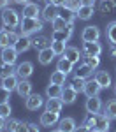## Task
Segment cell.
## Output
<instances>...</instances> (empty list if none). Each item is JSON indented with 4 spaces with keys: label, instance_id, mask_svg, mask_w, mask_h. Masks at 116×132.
Listing matches in <instances>:
<instances>
[{
    "label": "cell",
    "instance_id": "obj_1",
    "mask_svg": "<svg viewBox=\"0 0 116 132\" xmlns=\"http://www.w3.org/2000/svg\"><path fill=\"white\" fill-rule=\"evenodd\" d=\"M111 120L105 116L104 113H88L86 118L83 120V123L90 129V130H107L111 127Z\"/></svg>",
    "mask_w": 116,
    "mask_h": 132
},
{
    "label": "cell",
    "instance_id": "obj_2",
    "mask_svg": "<svg viewBox=\"0 0 116 132\" xmlns=\"http://www.w3.org/2000/svg\"><path fill=\"white\" fill-rule=\"evenodd\" d=\"M42 30V21L39 18H23L20 23V34L21 35H32Z\"/></svg>",
    "mask_w": 116,
    "mask_h": 132
},
{
    "label": "cell",
    "instance_id": "obj_3",
    "mask_svg": "<svg viewBox=\"0 0 116 132\" xmlns=\"http://www.w3.org/2000/svg\"><path fill=\"white\" fill-rule=\"evenodd\" d=\"M2 23H4V27H7V28H14V27H20V12L16 9H12V7H5V9L2 11Z\"/></svg>",
    "mask_w": 116,
    "mask_h": 132
},
{
    "label": "cell",
    "instance_id": "obj_4",
    "mask_svg": "<svg viewBox=\"0 0 116 132\" xmlns=\"http://www.w3.org/2000/svg\"><path fill=\"white\" fill-rule=\"evenodd\" d=\"M21 34H16L12 28H0V48H7V46H14L18 39H20Z\"/></svg>",
    "mask_w": 116,
    "mask_h": 132
},
{
    "label": "cell",
    "instance_id": "obj_5",
    "mask_svg": "<svg viewBox=\"0 0 116 132\" xmlns=\"http://www.w3.org/2000/svg\"><path fill=\"white\" fill-rule=\"evenodd\" d=\"M99 39H100V28L95 27V25H88L81 32V41L83 42H95Z\"/></svg>",
    "mask_w": 116,
    "mask_h": 132
},
{
    "label": "cell",
    "instance_id": "obj_6",
    "mask_svg": "<svg viewBox=\"0 0 116 132\" xmlns=\"http://www.w3.org/2000/svg\"><path fill=\"white\" fill-rule=\"evenodd\" d=\"M60 122V113L56 111H46L41 114V118H39V123H41L42 127H53L55 123Z\"/></svg>",
    "mask_w": 116,
    "mask_h": 132
},
{
    "label": "cell",
    "instance_id": "obj_7",
    "mask_svg": "<svg viewBox=\"0 0 116 132\" xmlns=\"http://www.w3.org/2000/svg\"><path fill=\"white\" fill-rule=\"evenodd\" d=\"M74 34V23H69L65 30H53L51 34V41H63L67 42Z\"/></svg>",
    "mask_w": 116,
    "mask_h": 132
},
{
    "label": "cell",
    "instance_id": "obj_8",
    "mask_svg": "<svg viewBox=\"0 0 116 132\" xmlns=\"http://www.w3.org/2000/svg\"><path fill=\"white\" fill-rule=\"evenodd\" d=\"M18 51L14 46H7V48H2V53H0V60L5 62V63H11V65H14L16 60H18Z\"/></svg>",
    "mask_w": 116,
    "mask_h": 132
},
{
    "label": "cell",
    "instance_id": "obj_9",
    "mask_svg": "<svg viewBox=\"0 0 116 132\" xmlns=\"http://www.w3.org/2000/svg\"><path fill=\"white\" fill-rule=\"evenodd\" d=\"M42 104H44V101H42V97L39 93H30L25 99V108L28 111H37L39 108H42Z\"/></svg>",
    "mask_w": 116,
    "mask_h": 132
},
{
    "label": "cell",
    "instance_id": "obj_10",
    "mask_svg": "<svg viewBox=\"0 0 116 132\" xmlns=\"http://www.w3.org/2000/svg\"><path fill=\"white\" fill-rule=\"evenodd\" d=\"M83 55L84 56H99L102 53V46L100 42L95 41V42H83Z\"/></svg>",
    "mask_w": 116,
    "mask_h": 132
},
{
    "label": "cell",
    "instance_id": "obj_11",
    "mask_svg": "<svg viewBox=\"0 0 116 132\" xmlns=\"http://www.w3.org/2000/svg\"><path fill=\"white\" fill-rule=\"evenodd\" d=\"M32 74H33V63L32 62H21L16 67V76L20 79H28Z\"/></svg>",
    "mask_w": 116,
    "mask_h": 132
},
{
    "label": "cell",
    "instance_id": "obj_12",
    "mask_svg": "<svg viewBox=\"0 0 116 132\" xmlns=\"http://www.w3.org/2000/svg\"><path fill=\"white\" fill-rule=\"evenodd\" d=\"M42 20L48 21V23H53V20H56L60 16V7H55L51 4H46V7L42 9Z\"/></svg>",
    "mask_w": 116,
    "mask_h": 132
},
{
    "label": "cell",
    "instance_id": "obj_13",
    "mask_svg": "<svg viewBox=\"0 0 116 132\" xmlns=\"http://www.w3.org/2000/svg\"><path fill=\"white\" fill-rule=\"evenodd\" d=\"M41 14L42 11L35 2H28L26 5H23V18H39Z\"/></svg>",
    "mask_w": 116,
    "mask_h": 132
},
{
    "label": "cell",
    "instance_id": "obj_14",
    "mask_svg": "<svg viewBox=\"0 0 116 132\" xmlns=\"http://www.w3.org/2000/svg\"><path fill=\"white\" fill-rule=\"evenodd\" d=\"M55 51L51 50V46L49 48H44V50L39 51V55H37V60H39V63L41 65H49L53 60H55Z\"/></svg>",
    "mask_w": 116,
    "mask_h": 132
},
{
    "label": "cell",
    "instance_id": "obj_15",
    "mask_svg": "<svg viewBox=\"0 0 116 132\" xmlns=\"http://www.w3.org/2000/svg\"><path fill=\"white\" fill-rule=\"evenodd\" d=\"M100 85L95 81V78L93 79H88L86 81V85H84V90H83V93L86 95V97H97L99 93H100Z\"/></svg>",
    "mask_w": 116,
    "mask_h": 132
},
{
    "label": "cell",
    "instance_id": "obj_16",
    "mask_svg": "<svg viewBox=\"0 0 116 132\" xmlns=\"http://www.w3.org/2000/svg\"><path fill=\"white\" fill-rule=\"evenodd\" d=\"M81 55H83V51H79V48H76V46H67V48H65V53H63V56H65L67 60H70L74 65L79 63Z\"/></svg>",
    "mask_w": 116,
    "mask_h": 132
},
{
    "label": "cell",
    "instance_id": "obj_17",
    "mask_svg": "<svg viewBox=\"0 0 116 132\" xmlns=\"http://www.w3.org/2000/svg\"><path fill=\"white\" fill-rule=\"evenodd\" d=\"M95 81L100 85V88H105V90L113 86V79H111V76H109L107 71H99L95 74Z\"/></svg>",
    "mask_w": 116,
    "mask_h": 132
},
{
    "label": "cell",
    "instance_id": "obj_18",
    "mask_svg": "<svg viewBox=\"0 0 116 132\" xmlns=\"http://www.w3.org/2000/svg\"><path fill=\"white\" fill-rule=\"evenodd\" d=\"M84 108H86V111H88V113H100V109H102L104 106H102L100 97L97 95V97H88V99H86V104H84Z\"/></svg>",
    "mask_w": 116,
    "mask_h": 132
},
{
    "label": "cell",
    "instance_id": "obj_19",
    "mask_svg": "<svg viewBox=\"0 0 116 132\" xmlns=\"http://www.w3.org/2000/svg\"><path fill=\"white\" fill-rule=\"evenodd\" d=\"M49 46H51V39H48L46 35H35L32 39V48L37 51L44 50V48H49Z\"/></svg>",
    "mask_w": 116,
    "mask_h": 132
},
{
    "label": "cell",
    "instance_id": "obj_20",
    "mask_svg": "<svg viewBox=\"0 0 116 132\" xmlns=\"http://www.w3.org/2000/svg\"><path fill=\"white\" fill-rule=\"evenodd\" d=\"M14 48H16V51H18V53H26V51L32 48V39H30V35H20L18 42L14 44Z\"/></svg>",
    "mask_w": 116,
    "mask_h": 132
},
{
    "label": "cell",
    "instance_id": "obj_21",
    "mask_svg": "<svg viewBox=\"0 0 116 132\" xmlns=\"http://www.w3.org/2000/svg\"><path fill=\"white\" fill-rule=\"evenodd\" d=\"M32 85L28 79H20V83H18V88H16V92H18V95L20 97H23V99H26L28 95L32 93Z\"/></svg>",
    "mask_w": 116,
    "mask_h": 132
},
{
    "label": "cell",
    "instance_id": "obj_22",
    "mask_svg": "<svg viewBox=\"0 0 116 132\" xmlns=\"http://www.w3.org/2000/svg\"><path fill=\"white\" fill-rule=\"evenodd\" d=\"M76 97H77V92L74 90L72 86H63V92H62V101L63 104H74L76 102Z\"/></svg>",
    "mask_w": 116,
    "mask_h": 132
},
{
    "label": "cell",
    "instance_id": "obj_23",
    "mask_svg": "<svg viewBox=\"0 0 116 132\" xmlns=\"http://www.w3.org/2000/svg\"><path fill=\"white\" fill-rule=\"evenodd\" d=\"M18 83H20V78H18L16 74H12L9 78H4L2 83H0V86H4L5 90H9V92H14L18 88Z\"/></svg>",
    "mask_w": 116,
    "mask_h": 132
},
{
    "label": "cell",
    "instance_id": "obj_24",
    "mask_svg": "<svg viewBox=\"0 0 116 132\" xmlns=\"http://www.w3.org/2000/svg\"><path fill=\"white\" fill-rule=\"evenodd\" d=\"M62 92H63L62 85H53V83H49L48 88H46V95H48V99H62Z\"/></svg>",
    "mask_w": 116,
    "mask_h": 132
},
{
    "label": "cell",
    "instance_id": "obj_25",
    "mask_svg": "<svg viewBox=\"0 0 116 132\" xmlns=\"http://www.w3.org/2000/svg\"><path fill=\"white\" fill-rule=\"evenodd\" d=\"M77 125H76V120H74L72 116H67V118H62L60 122H58V129L63 132H74Z\"/></svg>",
    "mask_w": 116,
    "mask_h": 132
},
{
    "label": "cell",
    "instance_id": "obj_26",
    "mask_svg": "<svg viewBox=\"0 0 116 132\" xmlns=\"http://www.w3.org/2000/svg\"><path fill=\"white\" fill-rule=\"evenodd\" d=\"M76 14H77V18H79V20L88 21L95 14V7H93V5H81V7L77 9V12H76Z\"/></svg>",
    "mask_w": 116,
    "mask_h": 132
},
{
    "label": "cell",
    "instance_id": "obj_27",
    "mask_svg": "<svg viewBox=\"0 0 116 132\" xmlns=\"http://www.w3.org/2000/svg\"><path fill=\"white\" fill-rule=\"evenodd\" d=\"M104 114L109 120H116V99H111L104 104Z\"/></svg>",
    "mask_w": 116,
    "mask_h": 132
},
{
    "label": "cell",
    "instance_id": "obj_28",
    "mask_svg": "<svg viewBox=\"0 0 116 132\" xmlns=\"http://www.w3.org/2000/svg\"><path fill=\"white\" fill-rule=\"evenodd\" d=\"M56 69L62 71V72H65V74H70V72L74 71V63L70 60H67L65 56H62V58L58 60V63H56Z\"/></svg>",
    "mask_w": 116,
    "mask_h": 132
},
{
    "label": "cell",
    "instance_id": "obj_29",
    "mask_svg": "<svg viewBox=\"0 0 116 132\" xmlns=\"http://www.w3.org/2000/svg\"><path fill=\"white\" fill-rule=\"evenodd\" d=\"M93 74V69L90 67V65H86V63H79L77 65V69H76V76H79V78H83V79H88L90 76Z\"/></svg>",
    "mask_w": 116,
    "mask_h": 132
},
{
    "label": "cell",
    "instance_id": "obj_30",
    "mask_svg": "<svg viewBox=\"0 0 116 132\" xmlns=\"http://www.w3.org/2000/svg\"><path fill=\"white\" fill-rule=\"evenodd\" d=\"M12 74H16V67L0 60V78L4 79V78H9V76H12Z\"/></svg>",
    "mask_w": 116,
    "mask_h": 132
},
{
    "label": "cell",
    "instance_id": "obj_31",
    "mask_svg": "<svg viewBox=\"0 0 116 132\" xmlns=\"http://www.w3.org/2000/svg\"><path fill=\"white\" fill-rule=\"evenodd\" d=\"M62 108H63V101L62 99H48V102H46V109H48V111L60 113Z\"/></svg>",
    "mask_w": 116,
    "mask_h": 132
},
{
    "label": "cell",
    "instance_id": "obj_32",
    "mask_svg": "<svg viewBox=\"0 0 116 132\" xmlns=\"http://www.w3.org/2000/svg\"><path fill=\"white\" fill-rule=\"evenodd\" d=\"M67 76L69 74H65V72L62 71H56L51 74V78H49V83H53V85H65V79H67Z\"/></svg>",
    "mask_w": 116,
    "mask_h": 132
},
{
    "label": "cell",
    "instance_id": "obj_33",
    "mask_svg": "<svg viewBox=\"0 0 116 132\" xmlns=\"http://www.w3.org/2000/svg\"><path fill=\"white\" fill-rule=\"evenodd\" d=\"M60 16H62V18L67 21V23H74V21H76V18H77V14H76L74 11L67 9L65 5H63L62 9H60Z\"/></svg>",
    "mask_w": 116,
    "mask_h": 132
},
{
    "label": "cell",
    "instance_id": "obj_34",
    "mask_svg": "<svg viewBox=\"0 0 116 132\" xmlns=\"http://www.w3.org/2000/svg\"><path fill=\"white\" fill-rule=\"evenodd\" d=\"M84 85H86V79H83V78H79V76L74 74L72 81H70V86H72L74 90L77 92V93H81V92L84 90Z\"/></svg>",
    "mask_w": 116,
    "mask_h": 132
},
{
    "label": "cell",
    "instance_id": "obj_35",
    "mask_svg": "<svg viewBox=\"0 0 116 132\" xmlns=\"http://www.w3.org/2000/svg\"><path fill=\"white\" fill-rule=\"evenodd\" d=\"M105 35H107V41L111 42V44H116V21H111L107 25Z\"/></svg>",
    "mask_w": 116,
    "mask_h": 132
},
{
    "label": "cell",
    "instance_id": "obj_36",
    "mask_svg": "<svg viewBox=\"0 0 116 132\" xmlns=\"http://www.w3.org/2000/svg\"><path fill=\"white\" fill-rule=\"evenodd\" d=\"M65 48H67V44L63 41H51V50L55 51L56 56H62L63 53H65Z\"/></svg>",
    "mask_w": 116,
    "mask_h": 132
},
{
    "label": "cell",
    "instance_id": "obj_37",
    "mask_svg": "<svg viewBox=\"0 0 116 132\" xmlns=\"http://www.w3.org/2000/svg\"><path fill=\"white\" fill-rule=\"evenodd\" d=\"M20 125H21V122L18 118H7V122H5V132H18Z\"/></svg>",
    "mask_w": 116,
    "mask_h": 132
},
{
    "label": "cell",
    "instance_id": "obj_38",
    "mask_svg": "<svg viewBox=\"0 0 116 132\" xmlns=\"http://www.w3.org/2000/svg\"><path fill=\"white\" fill-rule=\"evenodd\" d=\"M113 9H116L113 0H100V12L102 14H109Z\"/></svg>",
    "mask_w": 116,
    "mask_h": 132
},
{
    "label": "cell",
    "instance_id": "obj_39",
    "mask_svg": "<svg viewBox=\"0 0 116 132\" xmlns=\"http://www.w3.org/2000/svg\"><path fill=\"white\" fill-rule=\"evenodd\" d=\"M67 25H69V23H67V21L63 20L62 16H58L56 20H53V23H51V28H53V30H65V28H67Z\"/></svg>",
    "mask_w": 116,
    "mask_h": 132
},
{
    "label": "cell",
    "instance_id": "obj_40",
    "mask_svg": "<svg viewBox=\"0 0 116 132\" xmlns=\"http://www.w3.org/2000/svg\"><path fill=\"white\" fill-rule=\"evenodd\" d=\"M11 113H12V109H11V104L9 102H4V104H0V116L2 118H11Z\"/></svg>",
    "mask_w": 116,
    "mask_h": 132
},
{
    "label": "cell",
    "instance_id": "obj_41",
    "mask_svg": "<svg viewBox=\"0 0 116 132\" xmlns=\"http://www.w3.org/2000/svg\"><path fill=\"white\" fill-rule=\"evenodd\" d=\"M84 63L90 65V67L95 71V69L99 67V63H100V58H99V56H84Z\"/></svg>",
    "mask_w": 116,
    "mask_h": 132
},
{
    "label": "cell",
    "instance_id": "obj_42",
    "mask_svg": "<svg viewBox=\"0 0 116 132\" xmlns=\"http://www.w3.org/2000/svg\"><path fill=\"white\" fill-rule=\"evenodd\" d=\"M81 5H83L81 0H67V2H65V7L70 9V11H74V12H77V9H79Z\"/></svg>",
    "mask_w": 116,
    "mask_h": 132
},
{
    "label": "cell",
    "instance_id": "obj_43",
    "mask_svg": "<svg viewBox=\"0 0 116 132\" xmlns=\"http://www.w3.org/2000/svg\"><path fill=\"white\" fill-rule=\"evenodd\" d=\"M11 93H12V92L5 90L4 86H0V104H4V102H9V99H11Z\"/></svg>",
    "mask_w": 116,
    "mask_h": 132
},
{
    "label": "cell",
    "instance_id": "obj_44",
    "mask_svg": "<svg viewBox=\"0 0 116 132\" xmlns=\"http://www.w3.org/2000/svg\"><path fill=\"white\" fill-rule=\"evenodd\" d=\"M65 2H67V0H49V4L55 5V7H63V5H65Z\"/></svg>",
    "mask_w": 116,
    "mask_h": 132
},
{
    "label": "cell",
    "instance_id": "obj_45",
    "mask_svg": "<svg viewBox=\"0 0 116 132\" xmlns=\"http://www.w3.org/2000/svg\"><path fill=\"white\" fill-rule=\"evenodd\" d=\"M74 132H92V130H90V129H88L84 123H81L79 127H76V129H74Z\"/></svg>",
    "mask_w": 116,
    "mask_h": 132
},
{
    "label": "cell",
    "instance_id": "obj_46",
    "mask_svg": "<svg viewBox=\"0 0 116 132\" xmlns=\"http://www.w3.org/2000/svg\"><path fill=\"white\" fill-rule=\"evenodd\" d=\"M26 132H41V130H39L37 123H28V129H26Z\"/></svg>",
    "mask_w": 116,
    "mask_h": 132
},
{
    "label": "cell",
    "instance_id": "obj_47",
    "mask_svg": "<svg viewBox=\"0 0 116 132\" xmlns=\"http://www.w3.org/2000/svg\"><path fill=\"white\" fill-rule=\"evenodd\" d=\"M9 2H12V0H0V11H4L5 7H9Z\"/></svg>",
    "mask_w": 116,
    "mask_h": 132
},
{
    "label": "cell",
    "instance_id": "obj_48",
    "mask_svg": "<svg viewBox=\"0 0 116 132\" xmlns=\"http://www.w3.org/2000/svg\"><path fill=\"white\" fill-rule=\"evenodd\" d=\"M26 129H28V122H21L20 129H18V132H26Z\"/></svg>",
    "mask_w": 116,
    "mask_h": 132
},
{
    "label": "cell",
    "instance_id": "obj_49",
    "mask_svg": "<svg viewBox=\"0 0 116 132\" xmlns=\"http://www.w3.org/2000/svg\"><path fill=\"white\" fill-rule=\"evenodd\" d=\"M109 53H111V56L116 58V44H111V48H109Z\"/></svg>",
    "mask_w": 116,
    "mask_h": 132
},
{
    "label": "cell",
    "instance_id": "obj_50",
    "mask_svg": "<svg viewBox=\"0 0 116 132\" xmlns=\"http://www.w3.org/2000/svg\"><path fill=\"white\" fill-rule=\"evenodd\" d=\"M0 130H5V118L0 116Z\"/></svg>",
    "mask_w": 116,
    "mask_h": 132
},
{
    "label": "cell",
    "instance_id": "obj_51",
    "mask_svg": "<svg viewBox=\"0 0 116 132\" xmlns=\"http://www.w3.org/2000/svg\"><path fill=\"white\" fill-rule=\"evenodd\" d=\"M12 2H14V4H20V5H26L30 0H12Z\"/></svg>",
    "mask_w": 116,
    "mask_h": 132
},
{
    "label": "cell",
    "instance_id": "obj_52",
    "mask_svg": "<svg viewBox=\"0 0 116 132\" xmlns=\"http://www.w3.org/2000/svg\"><path fill=\"white\" fill-rule=\"evenodd\" d=\"M81 4H83V5H93L95 0H81Z\"/></svg>",
    "mask_w": 116,
    "mask_h": 132
},
{
    "label": "cell",
    "instance_id": "obj_53",
    "mask_svg": "<svg viewBox=\"0 0 116 132\" xmlns=\"http://www.w3.org/2000/svg\"><path fill=\"white\" fill-rule=\"evenodd\" d=\"M37 2H44V4H49V0H37Z\"/></svg>",
    "mask_w": 116,
    "mask_h": 132
},
{
    "label": "cell",
    "instance_id": "obj_54",
    "mask_svg": "<svg viewBox=\"0 0 116 132\" xmlns=\"http://www.w3.org/2000/svg\"><path fill=\"white\" fill-rule=\"evenodd\" d=\"M51 132H63V130H60V129H53Z\"/></svg>",
    "mask_w": 116,
    "mask_h": 132
},
{
    "label": "cell",
    "instance_id": "obj_55",
    "mask_svg": "<svg viewBox=\"0 0 116 132\" xmlns=\"http://www.w3.org/2000/svg\"><path fill=\"white\" fill-rule=\"evenodd\" d=\"M92 132H107V130H92Z\"/></svg>",
    "mask_w": 116,
    "mask_h": 132
},
{
    "label": "cell",
    "instance_id": "obj_56",
    "mask_svg": "<svg viewBox=\"0 0 116 132\" xmlns=\"http://www.w3.org/2000/svg\"><path fill=\"white\" fill-rule=\"evenodd\" d=\"M114 93H116V83H114Z\"/></svg>",
    "mask_w": 116,
    "mask_h": 132
},
{
    "label": "cell",
    "instance_id": "obj_57",
    "mask_svg": "<svg viewBox=\"0 0 116 132\" xmlns=\"http://www.w3.org/2000/svg\"><path fill=\"white\" fill-rule=\"evenodd\" d=\"M113 2H114V5H116V0H113Z\"/></svg>",
    "mask_w": 116,
    "mask_h": 132
},
{
    "label": "cell",
    "instance_id": "obj_58",
    "mask_svg": "<svg viewBox=\"0 0 116 132\" xmlns=\"http://www.w3.org/2000/svg\"><path fill=\"white\" fill-rule=\"evenodd\" d=\"M0 132H5V130H0Z\"/></svg>",
    "mask_w": 116,
    "mask_h": 132
}]
</instances>
